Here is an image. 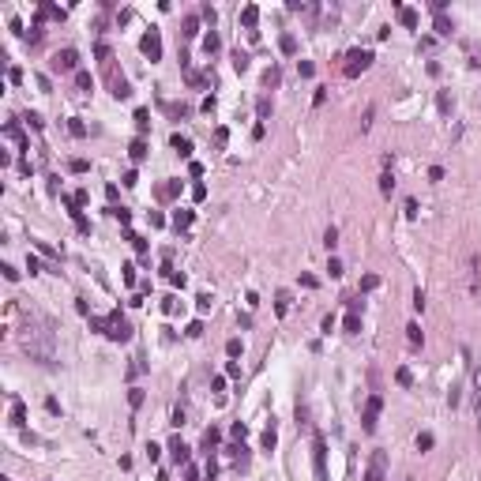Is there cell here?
<instances>
[{"instance_id":"obj_1","label":"cell","mask_w":481,"mask_h":481,"mask_svg":"<svg viewBox=\"0 0 481 481\" xmlns=\"http://www.w3.org/2000/svg\"><path fill=\"white\" fill-rule=\"evenodd\" d=\"M23 350L30 354V361H42V365H53V327L49 320H38L30 316L27 327H23Z\"/></svg>"},{"instance_id":"obj_2","label":"cell","mask_w":481,"mask_h":481,"mask_svg":"<svg viewBox=\"0 0 481 481\" xmlns=\"http://www.w3.org/2000/svg\"><path fill=\"white\" fill-rule=\"evenodd\" d=\"M368 64H372V53H368V49H350V53H346V68H342V75H346V79H357Z\"/></svg>"},{"instance_id":"obj_3","label":"cell","mask_w":481,"mask_h":481,"mask_svg":"<svg viewBox=\"0 0 481 481\" xmlns=\"http://www.w3.org/2000/svg\"><path fill=\"white\" fill-rule=\"evenodd\" d=\"M105 79H109V94H113L117 102L132 94V83H128L124 75H117V68H113V64H105Z\"/></svg>"},{"instance_id":"obj_4","label":"cell","mask_w":481,"mask_h":481,"mask_svg":"<svg viewBox=\"0 0 481 481\" xmlns=\"http://www.w3.org/2000/svg\"><path fill=\"white\" fill-rule=\"evenodd\" d=\"M49 68L53 71H79V53L75 49H60V53H53Z\"/></svg>"},{"instance_id":"obj_5","label":"cell","mask_w":481,"mask_h":481,"mask_svg":"<svg viewBox=\"0 0 481 481\" xmlns=\"http://www.w3.org/2000/svg\"><path fill=\"white\" fill-rule=\"evenodd\" d=\"M380 406H383L380 395H368L365 413H361V429H365V432H376V413H380Z\"/></svg>"},{"instance_id":"obj_6","label":"cell","mask_w":481,"mask_h":481,"mask_svg":"<svg viewBox=\"0 0 481 481\" xmlns=\"http://www.w3.org/2000/svg\"><path fill=\"white\" fill-rule=\"evenodd\" d=\"M109 339H113V342H128V339H132V324H128L120 312L109 316Z\"/></svg>"},{"instance_id":"obj_7","label":"cell","mask_w":481,"mask_h":481,"mask_svg":"<svg viewBox=\"0 0 481 481\" xmlns=\"http://www.w3.org/2000/svg\"><path fill=\"white\" fill-rule=\"evenodd\" d=\"M383 474H387V451H372L368 470H365V481H383Z\"/></svg>"},{"instance_id":"obj_8","label":"cell","mask_w":481,"mask_h":481,"mask_svg":"<svg viewBox=\"0 0 481 481\" xmlns=\"http://www.w3.org/2000/svg\"><path fill=\"white\" fill-rule=\"evenodd\" d=\"M139 49H143V57H151V60H158V57H162V38H158V30H151V34H143Z\"/></svg>"},{"instance_id":"obj_9","label":"cell","mask_w":481,"mask_h":481,"mask_svg":"<svg viewBox=\"0 0 481 481\" xmlns=\"http://www.w3.org/2000/svg\"><path fill=\"white\" fill-rule=\"evenodd\" d=\"M170 455H173V463H177V466H181V463H188V447L181 444V436L170 440Z\"/></svg>"},{"instance_id":"obj_10","label":"cell","mask_w":481,"mask_h":481,"mask_svg":"<svg viewBox=\"0 0 481 481\" xmlns=\"http://www.w3.org/2000/svg\"><path fill=\"white\" fill-rule=\"evenodd\" d=\"M395 12H398V23H402V27H417V12H413V8H402V4H395Z\"/></svg>"},{"instance_id":"obj_11","label":"cell","mask_w":481,"mask_h":481,"mask_svg":"<svg viewBox=\"0 0 481 481\" xmlns=\"http://www.w3.org/2000/svg\"><path fill=\"white\" fill-rule=\"evenodd\" d=\"M181 196V181H170V184H158V199H177Z\"/></svg>"},{"instance_id":"obj_12","label":"cell","mask_w":481,"mask_h":481,"mask_svg":"<svg viewBox=\"0 0 481 481\" xmlns=\"http://www.w3.org/2000/svg\"><path fill=\"white\" fill-rule=\"evenodd\" d=\"M240 23H244L248 30H256V23H259V8H256V4H248V8L240 12Z\"/></svg>"},{"instance_id":"obj_13","label":"cell","mask_w":481,"mask_h":481,"mask_svg":"<svg viewBox=\"0 0 481 481\" xmlns=\"http://www.w3.org/2000/svg\"><path fill=\"white\" fill-rule=\"evenodd\" d=\"M12 425H15V429H23V425H27V406H23L19 398L12 402Z\"/></svg>"},{"instance_id":"obj_14","label":"cell","mask_w":481,"mask_h":481,"mask_svg":"<svg viewBox=\"0 0 481 481\" xmlns=\"http://www.w3.org/2000/svg\"><path fill=\"white\" fill-rule=\"evenodd\" d=\"M170 143H173V151H177L181 158H188V155H192V139H188V136H173Z\"/></svg>"},{"instance_id":"obj_15","label":"cell","mask_w":481,"mask_h":481,"mask_svg":"<svg viewBox=\"0 0 481 481\" xmlns=\"http://www.w3.org/2000/svg\"><path fill=\"white\" fill-rule=\"evenodd\" d=\"M290 290H278V293H275V312H278V316H286V312H290Z\"/></svg>"},{"instance_id":"obj_16","label":"cell","mask_w":481,"mask_h":481,"mask_svg":"<svg viewBox=\"0 0 481 481\" xmlns=\"http://www.w3.org/2000/svg\"><path fill=\"white\" fill-rule=\"evenodd\" d=\"M192 218H196V214L181 207V211H173V226H177V229H188V226H192Z\"/></svg>"},{"instance_id":"obj_17","label":"cell","mask_w":481,"mask_h":481,"mask_svg":"<svg viewBox=\"0 0 481 481\" xmlns=\"http://www.w3.org/2000/svg\"><path fill=\"white\" fill-rule=\"evenodd\" d=\"M184 38H196L199 34V15H184V30H181Z\"/></svg>"},{"instance_id":"obj_18","label":"cell","mask_w":481,"mask_h":481,"mask_svg":"<svg viewBox=\"0 0 481 481\" xmlns=\"http://www.w3.org/2000/svg\"><path fill=\"white\" fill-rule=\"evenodd\" d=\"M278 49H282L286 57H293V53H297V38H293V34H282V38H278Z\"/></svg>"},{"instance_id":"obj_19","label":"cell","mask_w":481,"mask_h":481,"mask_svg":"<svg viewBox=\"0 0 481 481\" xmlns=\"http://www.w3.org/2000/svg\"><path fill=\"white\" fill-rule=\"evenodd\" d=\"M342 327H346V335H357V331H361V312H350V316L342 320Z\"/></svg>"},{"instance_id":"obj_20","label":"cell","mask_w":481,"mask_h":481,"mask_svg":"<svg viewBox=\"0 0 481 481\" xmlns=\"http://www.w3.org/2000/svg\"><path fill=\"white\" fill-rule=\"evenodd\" d=\"M218 49H222V38H218V34H207V38H203V53H218Z\"/></svg>"},{"instance_id":"obj_21","label":"cell","mask_w":481,"mask_h":481,"mask_svg":"<svg viewBox=\"0 0 481 481\" xmlns=\"http://www.w3.org/2000/svg\"><path fill=\"white\" fill-rule=\"evenodd\" d=\"M380 192H383V196H391V192H395V177H391V170L380 173Z\"/></svg>"},{"instance_id":"obj_22","label":"cell","mask_w":481,"mask_h":481,"mask_svg":"<svg viewBox=\"0 0 481 481\" xmlns=\"http://www.w3.org/2000/svg\"><path fill=\"white\" fill-rule=\"evenodd\" d=\"M128 155H132V162H143V158H147V143H143V139H136L132 147H128Z\"/></svg>"},{"instance_id":"obj_23","label":"cell","mask_w":481,"mask_h":481,"mask_svg":"<svg viewBox=\"0 0 481 481\" xmlns=\"http://www.w3.org/2000/svg\"><path fill=\"white\" fill-rule=\"evenodd\" d=\"M324 244H327V252H335V248H339V229H335V226H327V233H324Z\"/></svg>"},{"instance_id":"obj_24","label":"cell","mask_w":481,"mask_h":481,"mask_svg":"<svg viewBox=\"0 0 481 481\" xmlns=\"http://www.w3.org/2000/svg\"><path fill=\"white\" fill-rule=\"evenodd\" d=\"M259 444H263V447H275V444H278V432H275V425H271V429H263V436H259Z\"/></svg>"},{"instance_id":"obj_25","label":"cell","mask_w":481,"mask_h":481,"mask_svg":"<svg viewBox=\"0 0 481 481\" xmlns=\"http://www.w3.org/2000/svg\"><path fill=\"white\" fill-rule=\"evenodd\" d=\"M68 132H71V136H75V139H83V136H86V124H83V120H79V117H71Z\"/></svg>"},{"instance_id":"obj_26","label":"cell","mask_w":481,"mask_h":481,"mask_svg":"<svg viewBox=\"0 0 481 481\" xmlns=\"http://www.w3.org/2000/svg\"><path fill=\"white\" fill-rule=\"evenodd\" d=\"M218 440H222V432H218V429H207V432H203V447L211 451V447L218 444Z\"/></svg>"},{"instance_id":"obj_27","label":"cell","mask_w":481,"mask_h":481,"mask_svg":"<svg viewBox=\"0 0 481 481\" xmlns=\"http://www.w3.org/2000/svg\"><path fill=\"white\" fill-rule=\"evenodd\" d=\"M455 30V23L447 19V15H436V34H451Z\"/></svg>"},{"instance_id":"obj_28","label":"cell","mask_w":481,"mask_h":481,"mask_svg":"<svg viewBox=\"0 0 481 481\" xmlns=\"http://www.w3.org/2000/svg\"><path fill=\"white\" fill-rule=\"evenodd\" d=\"M233 68H237V71L248 68V53H244V49H233Z\"/></svg>"},{"instance_id":"obj_29","label":"cell","mask_w":481,"mask_h":481,"mask_svg":"<svg viewBox=\"0 0 481 481\" xmlns=\"http://www.w3.org/2000/svg\"><path fill=\"white\" fill-rule=\"evenodd\" d=\"M226 354H229V357H240V354H244V342H240V339H229V342H226Z\"/></svg>"},{"instance_id":"obj_30","label":"cell","mask_w":481,"mask_h":481,"mask_svg":"<svg viewBox=\"0 0 481 481\" xmlns=\"http://www.w3.org/2000/svg\"><path fill=\"white\" fill-rule=\"evenodd\" d=\"M436 105H440V113H451V94H447V90H440V94H436Z\"/></svg>"},{"instance_id":"obj_31","label":"cell","mask_w":481,"mask_h":481,"mask_svg":"<svg viewBox=\"0 0 481 481\" xmlns=\"http://www.w3.org/2000/svg\"><path fill=\"white\" fill-rule=\"evenodd\" d=\"M229 143V128H214V147H218V151H222V147H226Z\"/></svg>"},{"instance_id":"obj_32","label":"cell","mask_w":481,"mask_h":481,"mask_svg":"<svg viewBox=\"0 0 481 481\" xmlns=\"http://www.w3.org/2000/svg\"><path fill=\"white\" fill-rule=\"evenodd\" d=\"M75 86H79V90H90V71H75Z\"/></svg>"},{"instance_id":"obj_33","label":"cell","mask_w":481,"mask_h":481,"mask_svg":"<svg viewBox=\"0 0 481 481\" xmlns=\"http://www.w3.org/2000/svg\"><path fill=\"white\" fill-rule=\"evenodd\" d=\"M432 444H436V436H432V432H421V436H417V451H429Z\"/></svg>"},{"instance_id":"obj_34","label":"cell","mask_w":481,"mask_h":481,"mask_svg":"<svg viewBox=\"0 0 481 481\" xmlns=\"http://www.w3.org/2000/svg\"><path fill=\"white\" fill-rule=\"evenodd\" d=\"M113 218L120 226H128V222H132V211H128V207H113Z\"/></svg>"},{"instance_id":"obj_35","label":"cell","mask_w":481,"mask_h":481,"mask_svg":"<svg viewBox=\"0 0 481 481\" xmlns=\"http://www.w3.org/2000/svg\"><path fill=\"white\" fill-rule=\"evenodd\" d=\"M90 331H105V335H109V320H102V316H90Z\"/></svg>"},{"instance_id":"obj_36","label":"cell","mask_w":481,"mask_h":481,"mask_svg":"<svg viewBox=\"0 0 481 481\" xmlns=\"http://www.w3.org/2000/svg\"><path fill=\"white\" fill-rule=\"evenodd\" d=\"M128 402L139 410V406H143V387H132V391H128Z\"/></svg>"},{"instance_id":"obj_37","label":"cell","mask_w":481,"mask_h":481,"mask_svg":"<svg viewBox=\"0 0 481 481\" xmlns=\"http://www.w3.org/2000/svg\"><path fill=\"white\" fill-rule=\"evenodd\" d=\"M278 79H282V71H278V68H271L267 75H263V86H278Z\"/></svg>"},{"instance_id":"obj_38","label":"cell","mask_w":481,"mask_h":481,"mask_svg":"<svg viewBox=\"0 0 481 481\" xmlns=\"http://www.w3.org/2000/svg\"><path fill=\"white\" fill-rule=\"evenodd\" d=\"M136 124H139V132H147V124H151V113H147V109H136Z\"/></svg>"},{"instance_id":"obj_39","label":"cell","mask_w":481,"mask_h":481,"mask_svg":"<svg viewBox=\"0 0 481 481\" xmlns=\"http://www.w3.org/2000/svg\"><path fill=\"white\" fill-rule=\"evenodd\" d=\"M86 170H90L86 158H71V173H86Z\"/></svg>"},{"instance_id":"obj_40","label":"cell","mask_w":481,"mask_h":481,"mask_svg":"<svg viewBox=\"0 0 481 481\" xmlns=\"http://www.w3.org/2000/svg\"><path fill=\"white\" fill-rule=\"evenodd\" d=\"M327 271H331V278H339V275H342V259H339V256H331V263H327Z\"/></svg>"},{"instance_id":"obj_41","label":"cell","mask_w":481,"mask_h":481,"mask_svg":"<svg viewBox=\"0 0 481 481\" xmlns=\"http://www.w3.org/2000/svg\"><path fill=\"white\" fill-rule=\"evenodd\" d=\"M395 380L402 383V387H410V383H413V376H410V368H398V372H395Z\"/></svg>"},{"instance_id":"obj_42","label":"cell","mask_w":481,"mask_h":481,"mask_svg":"<svg viewBox=\"0 0 481 481\" xmlns=\"http://www.w3.org/2000/svg\"><path fill=\"white\" fill-rule=\"evenodd\" d=\"M184 335H188V339H199V335H203V324H199V320H192V324H188V331H184Z\"/></svg>"},{"instance_id":"obj_43","label":"cell","mask_w":481,"mask_h":481,"mask_svg":"<svg viewBox=\"0 0 481 481\" xmlns=\"http://www.w3.org/2000/svg\"><path fill=\"white\" fill-rule=\"evenodd\" d=\"M406 339H410L413 346H417V342H421V327H417V324H410V327H406Z\"/></svg>"},{"instance_id":"obj_44","label":"cell","mask_w":481,"mask_h":481,"mask_svg":"<svg viewBox=\"0 0 481 481\" xmlns=\"http://www.w3.org/2000/svg\"><path fill=\"white\" fill-rule=\"evenodd\" d=\"M376 286H380L376 275H365V278H361V290H365V293H368V290H376Z\"/></svg>"},{"instance_id":"obj_45","label":"cell","mask_w":481,"mask_h":481,"mask_svg":"<svg viewBox=\"0 0 481 481\" xmlns=\"http://www.w3.org/2000/svg\"><path fill=\"white\" fill-rule=\"evenodd\" d=\"M196 305H199V312H211L214 297H211V293H199V301H196Z\"/></svg>"},{"instance_id":"obj_46","label":"cell","mask_w":481,"mask_h":481,"mask_svg":"<svg viewBox=\"0 0 481 481\" xmlns=\"http://www.w3.org/2000/svg\"><path fill=\"white\" fill-rule=\"evenodd\" d=\"M327 102V86H316V94H312V105H324Z\"/></svg>"},{"instance_id":"obj_47","label":"cell","mask_w":481,"mask_h":481,"mask_svg":"<svg viewBox=\"0 0 481 481\" xmlns=\"http://www.w3.org/2000/svg\"><path fill=\"white\" fill-rule=\"evenodd\" d=\"M27 271H30V275H38V271H42V259H38V256H27Z\"/></svg>"},{"instance_id":"obj_48","label":"cell","mask_w":481,"mask_h":481,"mask_svg":"<svg viewBox=\"0 0 481 481\" xmlns=\"http://www.w3.org/2000/svg\"><path fill=\"white\" fill-rule=\"evenodd\" d=\"M199 15H203V19L211 23V27H214V19H218V15H214V8H211V4H203V8H199Z\"/></svg>"},{"instance_id":"obj_49","label":"cell","mask_w":481,"mask_h":481,"mask_svg":"<svg viewBox=\"0 0 481 481\" xmlns=\"http://www.w3.org/2000/svg\"><path fill=\"white\" fill-rule=\"evenodd\" d=\"M94 53H98V60H105V64H109V45H105V42L94 45Z\"/></svg>"},{"instance_id":"obj_50","label":"cell","mask_w":481,"mask_h":481,"mask_svg":"<svg viewBox=\"0 0 481 481\" xmlns=\"http://www.w3.org/2000/svg\"><path fill=\"white\" fill-rule=\"evenodd\" d=\"M297 71H301V75H305V79H309L312 71H316V64H312V60H301V64H297Z\"/></svg>"},{"instance_id":"obj_51","label":"cell","mask_w":481,"mask_h":481,"mask_svg":"<svg viewBox=\"0 0 481 481\" xmlns=\"http://www.w3.org/2000/svg\"><path fill=\"white\" fill-rule=\"evenodd\" d=\"M256 113H259V117H271V98H259V105H256Z\"/></svg>"},{"instance_id":"obj_52","label":"cell","mask_w":481,"mask_h":481,"mask_svg":"<svg viewBox=\"0 0 481 481\" xmlns=\"http://www.w3.org/2000/svg\"><path fill=\"white\" fill-rule=\"evenodd\" d=\"M162 312H166V316H173V312H177V297H166V301H162Z\"/></svg>"},{"instance_id":"obj_53","label":"cell","mask_w":481,"mask_h":481,"mask_svg":"<svg viewBox=\"0 0 481 481\" xmlns=\"http://www.w3.org/2000/svg\"><path fill=\"white\" fill-rule=\"evenodd\" d=\"M75 229H79V233H90V218H83V214H79V218H75Z\"/></svg>"},{"instance_id":"obj_54","label":"cell","mask_w":481,"mask_h":481,"mask_svg":"<svg viewBox=\"0 0 481 481\" xmlns=\"http://www.w3.org/2000/svg\"><path fill=\"white\" fill-rule=\"evenodd\" d=\"M229 432H233V440H244V436H248V429H244V425H240V421L233 425V429H229Z\"/></svg>"},{"instance_id":"obj_55","label":"cell","mask_w":481,"mask_h":481,"mask_svg":"<svg viewBox=\"0 0 481 481\" xmlns=\"http://www.w3.org/2000/svg\"><path fill=\"white\" fill-rule=\"evenodd\" d=\"M158 455H162V447H158V444H147V459H151V463H158Z\"/></svg>"},{"instance_id":"obj_56","label":"cell","mask_w":481,"mask_h":481,"mask_svg":"<svg viewBox=\"0 0 481 481\" xmlns=\"http://www.w3.org/2000/svg\"><path fill=\"white\" fill-rule=\"evenodd\" d=\"M297 425H309V406H301V402H297Z\"/></svg>"},{"instance_id":"obj_57","label":"cell","mask_w":481,"mask_h":481,"mask_svg":"<svg viewBox=\"0 0 481 481\" xmlns=\"http://www.w3.org/2000/svg\"><path fill=\"white\" fill-rule=\"evenodd\" d=\"M413 309H417V312L425 309V293H421V290H413Z\"/></svg>"},{"instance_id":"obj_58","label":"cell","mask_w":481,"mask_h":481,"mask_svg":"<svg viewBox=\"0 0 481 481\" xmlns=\"http://www.w3.org/2000/svg\"><path fill=\"white\" fill-rule=\"evenodd\" d=\"M124 184H128V188H136V184H139V177H136V170H128V173H124Z\"/></svg>"},{"instance_id":"obj_59","label":"cell","mask_w":481,"mask_h":481,"mask_svg":"<svg viewBox=\"0 0 481 481\" xmlns=\"http://www.w3.org/2000/svg\"><path fill=\"white\" fill-rule=\"evenodd\" d=\"M170 425H177V429H181V425H184V410H181V406L173 410V421H170Z\"/></svg>"},{"instance_id":"obj_60","label":"cell","mask_w":481,"mask_h":481,"mask_svg":"<svg viewBox=\"0 0 481 481\" xmlns=\"http://www.w3.org/2000/svg\"><path fill=\"white\" fill-rule=\"evenodd\" d=\"M184 481H199V470H196V466H188V470H184Z\"/></svg>"},{"instance_id":"obj_61","label":"cell","mask_w":481,"mask_h":481,"mask_svg":"<svg viewBox=\"0 0 481 481\" xmlns=\"http://www.w3.org/2000/svg\"><path fill=\"white\" fill-rule=\"evenodd\" d=\"M474 383H478V391H481V365H478V372H474Z\"/></svg>"}]
</instances>
